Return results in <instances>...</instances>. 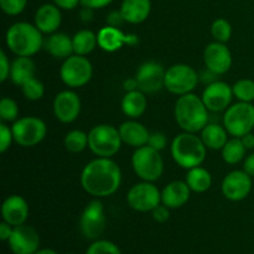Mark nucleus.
<instances>
[{
    "instance_id": "obj_1",
    "label": "nucleus",
    "mask_w": 254,
    "mask_h": 254,
    "mask_svg": "<svg viewBox=\"0 0 254 254\" xmlns=\"http://www.w3.org/2000/svg\"><path fill=\"white\" fill-rule=\"evenodd\" d=\"M122 170L111 158H97L89 161L81 174V185L93 197H108L118 191Z\"/></svg>"
},
{
    "instance_id": "obj_2",
    "label": "nucleus",
    "mask_w": 254,
    "mask_h": 254,
    "mask_svg": "<svg viewBox=\"0 0 254 254\" xmlns=\"http://www.w3.org/2000/svg\"><path fill=\"white\" fill-rule=\"evenodd\" d=\"M176 123L184 131L198 133L210 122V111L206 108L202 98L193 93L180 96L174 108Z\"/></svg>"
},
{
    "instance_id": "obj_3",
    "label": "nucleus",
    "mask_w": 254,
    "mask_h": 254,
    "mask_svg": "<svg viewBox=\"0 0 254 254\" xmlns=\"http://www.w3.org/2000/svg\"><path fill=\"white\" fill-rule=\"evenodd\" d=\"M6 46L16 56L31 57L44 47L42 32L30 22H15L5 35Z\"/></svg>"
},
{
    "instance_id": "obj_4",
    "label": "nucleus",
    "mask_w": 254,
    "mask_h": 254,
    "mask_svg": "<svg viewBox=\"0 0 254 254\" xmlns=\"http://www.w3.org/2000/svg\"><path fill=\"white\" fill-rule=\"evenodd\" d=\"M170 150L175 163L181 168L190 170L196 166H201L205 161L207 148L201 136L196 135V133L184 131L178 134L171 141Z\"/></svg>"
},
{
    "instance_id": "obj_5",
    "label": "nucleus",
    "mask_w": 254,
    "mask_h": 254,
    "mask_svg": "<svg viewBox=\"0 0 254 254\" xmlns=\"http://www.w3.org/2000/svg\"><path fill=\"white\" fill-rule=\"evenodd\" d=\"M119 129L111 124H98L88 133V148L98 158H112L122 148Z\"/></svg>"
},
{
    "instance_id": "obj_6",
    "label": "nucleus",
    "mask_w": 254,
    "mask_h": 254,
    "mask_svg": "<svg viewBox=\"0 0 254 254\" xmlns=\"http://www.w3.org/2000/svg\"><path fill=\"white\" fill-rule=\"evenodd\" d=\"M131 166L136 176L143 181L159 180L164 174V160L160 151L150 148L149 145L136 148L131 156Z\"/></svg>"
},
{
    "instance_id": "obj_7",
    "label": "nucleus",
    "mask_w": 254,
    "mask_h": 254,
    "mask_svg": "<svg viewBox=\"0 0 254 254\" xmlns=\"http://www.w3.org/2000/svg\"><path fill=\"white\" fill-rule=\"evenodd\" d=\"M222 122L230 135L242 138L254 128V106L247 102L232 104L225 111Z\"/></svg>"
},
{
    "instance_id": "obj_8",
    "label": "nucleus",
    "mask_w": 254,
    "mask_h": 254,
    "mask_svg": "<svg viewBox=\"0 0 254 254\" xmlns=\"http://www.w3.org/2000/svg\"><path fill=\"white\" fill-rule=\"evenodd\" d=\"M93 76V66L86 56L73 54L64 60L60 68L62 82L69 88H79L91 81Z\"/></svg>"
},
{
    "instance_id": "obj_9",
    "label": "nucleus",
    "mask_w": 254,
    "mask_h": 254,
    "mask_svg": "<svg viewBox=\"0 0 254 254\" xmlns=\"http://www.w3.org/2000/svg\"><path fill=\"white\" fill-rule=\"evenodd\" d=\"M200 82V74L193 67L186 64H173L166 69L165 88L176 96L192 93Z\"/></svg>"
},
{
    "instance_id": "obj_10",
    "label": "nucleus",
    "mask_w": 254,
    "mask_h": 254,
    "mask_svg": "<svg viewBox=\"0 0 254 254\" xmlns=\"http://www.w3.org/2000/svg\"><path fill=\"white\" fill-rule=\"evenodd\" d=\"M11 130L15 143L24 148H31L44 140L47 127L37 117H22L12 123Z\"/></svg>"
},
{
    "instance_id": "obj_11",
    "label": "nucleus",
    "mask_w": 254,
    "mask_h": 254,
    "mask_svg": "<svg viewBox=\"0 0 254 254\" xmlns=\"http://www.w3.org/2000/svg\"><path fill=\"white\" fill-rule=\"evenodd\" d=\"M127 202L138 212H151L161 203V191L150 181H141L128 191Z\"/></svg>"
},
{
    "instance_id": "obj_12",
    "label": "nucleus",
    "mask_w": 254,
    "mask_h": 254,
    "mask_svg": "<svg viewBox=\"0 0 254 254\" xmlns=\"http://www.w3.org/2000/svg\"><path fill=\"white\" fill-rule=\"evenodd\" d=\"M79 228L87 240H99L106 230V213L99 200L89 201L79 217Z\"/></svg>"
},
{
    "instance_id": "obj_13",
    "label": "nucleus",
    "mask_w": 254,
    "mask_h": 254,
    "mask_svg": "<svg viewBox=\"0 0 254 254\" xmlns=\"http://www.w3.org/2000/svg\"><path fill=\"white\" fill-rule=\"evenodd\" d=\"M165 73L164 67L158 62L146 61L141 64L135 73L139 91L151 94L165 88Z\"/></svg>"
},
{
    "instance_id": "obj_14",
    "label": "nucleus",
    "mask_w": 254,
    "mask_h": 254,
    "mask_svg": "<svg viewBox=\"0 0 254 254\" xmlns=\"http://www.w3.org/2000/svg\"><path fill=\"white\" fill-rule=\"evenodd\" d=\"M233 97V89L230 84L223 81H216L206 86L201 98L210 113H220L231 106Z\"/></svg>"
},
{
    "instance_id": "obj_15",
    "label": "nucleus",
    "mask_w": 254,
    "mask_h": 254,
    "mask_svg": "<svg viewBox=\"0 0 254 254\" xmlns=\"http://www.w3.org/2000/svg\"><path fill=\"white\" fill-rule=\"evenodd\" d=\"M222 193L230 201H242L252 191V176L245 170H235L228 173L222 180Z\"/></svg>"
},
{
    "instance_id": "obj_16",
    "label": "nucleus",
    "mask_w": 254,
    "mask_h": 254,
    "mask_svg": "<svg viewBox=\"0 0 254 254\" xmlns=\"http://www.w3.org/2000/svg\"><path fill=\"white\" fill-rule=\"evenodd\" d=\"M81 99L71 89L61 91L54 99V114L61 123H73L81 113Z\"/></svg>"
},
{
    "instance_id": "obj_17",
    "label": "nucleus",
    "mask_w": 254,
    "mask_h": 254,
    "mask_svg": "<svg viewBox=\"0 0 254 254\" xmlns=\"http://www.w3.org/2000/svg\"><path fill=\"white\" fill-rule=\"evenodd\" d=\"M7 243L14 254H34L39 251L40 236L34 227L24 223L14 227Z\"/></svg>"
},
{
    "instance_id": "obj_18",
    "label": "nucleus",
    "mask_w": 254,
    "mask_h": 254,
    "mask_svg": "<svg viewBox=\"0 0 254 254\" xmlns=\"http://www.w3.org/2000/svg\"><path fill=\"white\" fill-rule=\"evenodd\" d=\"M205 67L217 76L225 74L232 66V54L223 42H211L203 51Z\"/></svg>"
},
{
    "instance_id": "obj_19",
    "label": "nucleus",
    "mask_w": 254,
    "mask_h": 254,
    "mask_svg": "<svg viewBox=\"0 0 254 254\" xmlns=\"http://www.w3.org/2000/svg\"><path fill=\"white\" fill-rule=\"evenodd\" d=\"M98 46L106 52H116L121 50L124 45L135 46L139 44V37L135 34H126L119 27L106 25L97 34Z\"/></svg>"
},
{
    "instance_id": "obj_20",
    "label": "nucleus",
    "mask_w": 254,
    "mask_h": 254,
    "mask_svg": "<svg viewBox=\"0 0 254 254\" xmlns=\"http://www.w3.org/2000/svg\"><path fill=\"white\" fill-rule=\"evenodd\" d=\"M29 203L22 196L10 195L4 200L1 206V216L5 222L11 226L24 225L29 217Z\"/></svg>"
},
{
    "instance_id": "obj_21",
    "label": "nucleus",
    "mask_w": 254,
    "mask_h": 254,
    "mask_svg": "<svg viewBox=\"0 0 254 254\" xmlns=\"http://www.w3.org/2000/svg\"><path fill=\"white\" fill-rule=\"evenodd\" d=\"M62 22L61 9L55 4H44L35 12V25L42 34L51 35Z\"/></svg>"
},
{
    "instance_id": "obj_22",
    "label": "nucleus",
    "mask_w": 254,
    "mask_h": 254,
    "mask_svg": "<svg viewBox=\"0 0 254 254\" xmlns=\"http://www.w3.org/2000/svg\"><path fill=\"white\" fill-rule=\"evenodd\" d=\"M191 196V189L186 181H171L161 191V203L170 210L180 208L188 203Z\"/></svg>"
},
{
    "instance_id": "obj_23",
    "label": "nucleus",
    "mask_w": 254,
    "mask_h": 254,
    "mask_svg": "<svg viewBox=\"0 0 254 254\" xmlns=\"http://www.w3.org/2000/svg\"><path fill=\"white\" fill-rule=\"evenodd\" d=\"M119 133H121L123 143L135 149L148 145L149 135H150L148 129L141 123L136 122L135 119H130V121L122 123L119 127Z\"/></svg>"
},
{
    "instance_id": "obj_24",
    "label": "nucleus",
    "mask_w": 254,
    "mask_h": 254,
    "mask_svg": "<svg viewBox=\"0 0 254 254\" xmlns=\"http://www.w3.org/2000/svg\"><path fill=\"white\" fill-rule=\"evenodd\" d=\"M44 49L51 55L52 57L59 60H66L72 56L73 51V42L72 37L64 32H54L50 35L44 42Z\"/></svg>"
},
{
    "instance_id": "obj_25",
    "label": "nucleus",
    "mask_w": 254,
    "mask_h": 254,
    "mask_svg": "<svg viewBox=\"0 0 254 254\" xmlns=\"http://www.w3.org/2000/svg\"><path fill=\"white\" fill-rule=\"evenodd\" d=\"M150 0H123L121 5V12L126 22L133 25L145 21L150 15Z\"/></svg>"
},
{
    "instance_id": "obj_26",
    "label": "nucleus",
    "mask_w": 254,
    "mask_h": 254,
    "mask_svg": "<svg viewBox=\"0 0 254 254\" xmlns=\"http://www.w3.org/2000/svg\"><path fill=\"white\" fill-rule=\"evenodd\" d=\"M35 72H36V64L31 57L16 56V59L11 62L10 79L14 84L21 87L27 81L34 78Z\"/></svg>"
},
{
    "instance_id": "obj_27",
    "label": "nucleus",
    "mask_w": 254,
    "mask_h": 254,
    "mask_svg": "<svg viewBox=\"0 0 254 254\" xmlns=\"http://www.w3.org/2000/svg\"><path fill=\"white\" fill-rule=\"evenodd\" d=\"M122 112L126 114L128 118L136 119L143 116L148 107V99L145 93L141 91L126 92L123 99H122Z\"/></svg>"
},
{
    "instance_id": "obj_28",
    "label": "nucleus",
    "mask_w": 254,
    "mask_h": 254,
    "mask_svg": "<svg viewBox=\"0 0 254 254\" xmlns=\"http://www.w3.org/2000/svg\"><path fill=\"white\" fill-rule=\"evenodd\" d=\"M200 133L206 148L211 150H222V148L228 141L227 129L225 128V126H221L218 123L208 122L207 126Z\"/></svg>"
},
{
    "instance_id": "obj_29",
    "label": "nucleus",
    "mask_w": 254,
    "mask_h": 254,
    "mask_svg": "<svg viewBox=\"0 0 254 254\" xmlns=\"http://www.w3.org/2000/svg\"><path fill=\"white\" fill-rule=\"evenodd\" d=\"M185 181L189 188L191 189V191L202 193L206 192L212 185V176H211L210 171L206 170L205 168L196 166V168L188 170Z\"/></svg>"
},
{
    "instance_id": "obj_30",
    "label": "nucleus",
    "mask_w": 254,
    "mask_h": 254,
    "mask_svg": "<svg viewBox=\"0 0 254 254\" xmlns=\"http://www.w3.org/2000/svg\"><path fill=\"white\" fill-rule=\"evenodd\" d=\"M73 42V51L76 55L87 56L98 46V37L91 30H79L72 37Z\"/></svg>"
},
{
    "instance_id": "obj_31",
    "label": "nucleus",
    "mask_w": 254,
    "mask_h": 254,
    "mask_svg": "<svg viewBox=\"0 0 254 254\" xmlns=\"http://www.w3.org/2000/svg\"><path fill=\"white\" fill-rule=\"evenodd\" d=\"M222 158L225 160L226 164H230V165H236L240 161L243 160V158L246 156V146L243 145L242 139L241 138H233L228 139V141L226 143V145L222 148Z\"/></svg>"
},
{
    "instance_id": "obj_32",
    "label": "nucleus",
    "mask_w": 254,
    "mask_h": 254,
    "mask_svg": "<svg viewBox=\"0 0 254 254\" xmlns=\"http://www.w3.org/2000/svg\"><path fill=\"white\" fill-rule=\"evenodd\" d=\"M64 146L69 153H81L88 148V134L79 129H73L68 131L64 136Z\"/></svg>"
},
{
    "instance_id": "obj_33",
    "label": "nucleus",
    "mask_w": 254,
    "mask_h": 254,
    "mask_svg": "<svg viewBox=\"0 0 254 254\" xmlns=\"http://www.w3.org/2000/svg\"><path fill=\"white\" fill-rule=\"evenodd\" d=\"M233 96L240 102L252 103L254 101V81L250 78H243L236 82L232 86Z\"/></svg>"
},
{
    "instance_id": "obj_34",
    "label": "nucleus",
    "mask_w": 254,
    "mask_h": 254,
    "mask_svg": "<svg viewBox=\"0 0 254 254\" xmlns=\"http://www.w3.org/2000/svg\"><path fill=\"white\" fill-rule=\"evenodd\" d=\"M0 118L4 123H14L19 119V107L14 99L4 97L0 101Z\"/></svg>"
},
{
    "instance_id": "obj_35",
    "label": "nucleus",
    "mask_w": 254,
    "mask_h": 254,
    "mask_svg": "<svg viewBox=\"0 0 254 254\" xmlns=\"http://www.w3.org/2000/svg\"><path fill=\"white\" fill-rule=\"evenodd\" d=\"M211 35L215 41L226 44L227 41H230L231 36H232V25L226 19L215 20L211 26Z\"/></svg>"
},
{
    "instance_id": "obj_36",
    "label": "nucleus",
    "mask_w": 254,
    "mask_h": 254,
    "mask_svg": "<svg viewBox=\"0 0 254 254\" xmlns=\"http://www.w3.org/2000/svg\"><path fill=\"white\" fill-rule=\"evenodd\" d=\"M21 91L25 98L29 99V101H40L45 94V86L40 79L34 77L25 84H22Z\"/></svg>"
},
{
    "instance_id": "obj_37",
    "label": "nucleus",
    "mask_w": 254,
    "mask_h": 254,
    "mask_svg": "<svg viewBox=\"0 0 254 254\" xmlns=\"http://www.w3.org/2000/svg\"><path fill=\"white\" fill-rule=\"evenodd\" d=\"M86 254H122V251L111 241L96 240L87 248Z\"/></svg>"
},
{
    "instance_id": "obj_38",
    "label": "nucleus",
    "mask_w": 254,
    "mask_h": 254,
    "mask_svg": "<svg viewBox=\"0 0 254 254\" xmlns=\"http://www.w3.org/2000/svg\"><path fill=\"white\" fill-rule=\"evenodd\" d=\"M26 4L27 0H0L1 10L10 16H16L21 14L26 7Z\"/></svg>"
},
{
    "instance_id": "obj_39",
    "label": "nucleus",
    "mask_w": 254,
    "mask_h": 254,
    "mask_svg": "<svg viewBox=\"0 0 254 254\" xmlns=\"http://www.w3.org/2000/svg\"><path fill=\"white\" fill-rule=\"evenodd\" d=\"M14 141V135H12L11 127H7L4 122L0 123V151L2 154L6 153L7 149L11 146Z\"/></svg>"
},
{
    "instance_id": "obj_40",
    "label": "nucleus",
    "mask_w": 254,
    "mask_h": 254,
    "mask_svg": "<svg viewBox=\"0 0 254 254\" xmlns=\"http://www.w3.org/2000/svg\"><path fill=\"white\" fill-rule=\"evenodd\" d=\"M148 145L150 148L155 149V150L161 151L168 145V138L161 131H154V133H150V135H149Z\"/></svg>"
},
{
    "instance_id": "obj_41",
    "label": "nucleus",
    "mask_w": 254,
    "mask_h": 254,
    "mask_svg": "<svg viewBox=\"0 0 254 254\" xmlns=\"http://www.w3.org/2000/svg\"><path fill=\"white\" fill-rule=\"evenodd\" d=\"M151 216H153L154 221L159 223H165L166 221L170 218V208L168 206L160 203L159 206H156L153 211H151Z\"/></svg>"
},
{
    "instance_id": "obj_42",
    "label": "nucleus",
    "mask_w": 254,
    "mask_h": 254,
    "mask_svg": "<svg viewBox=\"0 0 254 254\" xmlns=\"http://www.w3.org/2000/svg\"><path fill=\"white\" fill-rule=\"evenodd\" d=\"M10 69H11V64L7 59L5 51H0V81L5 82L10 78Z\"/></svg>"
},
{
    "instance_id": "obj_43",
    "label": "nucleus",
    "mask_w": 254,
    "mask_h": 254,
    "mask_svg": "<svg viewBox=\"0 0 254 254\" xmlns=\"http://www.w3.org/2000/svg\"><path fill=\"white\" fill-rule=\"evenodd\" d=\"M106 21H107V25H109V26L119 27L126 22V20H124L121 10H113V11H111L108 15H107Z\"/></svg>"
},
{
    "instance_id": "obj_44",
    "label": "nucleus",
    "mask_w": 254,
    "mask_h": 254,
    "mask_svg": "<svg viewBox=\"0 0 254 254\" xmlns=\"http://www.w3.org/2000/svg\"><path fill=\"white\" fill-rule=\"evenodd\" d=\"M113 0H81V5L84 7H89V9H103V7L108 6Z\"/></svg>"
},
{
    "instance_id": "obj_45",
    "label": "nucleus",
    "mask_w": 254,
    "mask_h": 254,
    "mask_svg": "<svg viewBox=\"0 0 254 254\" xmlns=\"http://www.w3.org/2000/svg\"><path fill=\"white\" fill-rule=\"evenodd\" d=\"M54 2L62 10H73L81 4V0H54Z\"/></svg>"
},
{
    "instance_id": "obj_46",
    "label": "nucleus",
    "mask_w": 254,
    "mask_h": 254,
    "mask_svg": "<svg viewBox=\"0 0 254 254\" xmlns=\"http://www.w3.org/2000/svg\"><path fill=\"white\" fill-rule=\"evenodd\" d=\"M200 81L202 82V83H205L206 86H208V84L217 81V74L213 73V72L210 71L208 68H206L205 71H202L200 73Z\"/></svg>"
},
{
    "instance_id": "obj_47",
    "label": "nucleus",
    "mask_w": 254,
    "mask_h": 254,
    "mask_svg": "<svg viewBox=\"0 0 254 254\" xmlns=\"http://www.w3.org/2000/svg\"><path fill=\"white\" fill-rule=\"evenodd\" d=\"M12 230H14V226H11L7 222H1L0 223V240L1 241H9L10 236H11Z\"/></svg>"
},
{
    "instance_id": "obj_48",
    "label": "nucleus",
    "mask_w": 254,
    "mask_h": 254,
    "mask_svg": "<svg viewBox=\"0 0 254 254\" xmlns=\"http://www.w3.org/2000/svg\"><path fill=\"white\" fill-rule=\"evenodd\" d=\"M243 170H245L248 175L254 176V153L246 158L245 164H243Z\"/></svg>"
},
{
    "instance_id": "obj_49",
    "label": "nucleus",
    "mask_w": 254,
    "mask_h": 254,
    "mask_svg": "<svg viewBox=\"0 0 254 254\" xmlns=\"http://www.w3.org/2000/svg\"><path fill=\"white\" fill-rule=\"evenodd\" d=\"M123 88L126 92H133V91H138L139 89V84L136 78H127L124 79L123 82Z\"/></svg>"
},
{
    "instance_id": "obj_50",
    "label": "nucleus",
    "mask_w": 254,
    "mask_h": 254,
    "mask_svg": "<svg viewBox=\"0 0 254 254\" xmlns=\"http://www.w3.org/2000/svg\"><path fill=\"white\" fill-rule=\"evenodd\" d=\"M79 17H81L82 21L89 22L93 19V9H89V7H84L79 11Z\"/></svg>"
},
{
    "instance_id": "obj_51",
    "label": "nucleus",
    "mask_w": 254,
    "mask_h": 254,
    "mask_svg": "<svg viewBox=\"0 0 254 254\" xmlns=\"http://www.w3.org/2000/svg\"><path fill=\"white\" fill-rule=\"evenodd\" d=\"M242 143L243 145L246 146V149H253L254 148V134H252V131L248 134H246V135H243L242 138Z\"/></svg>"
},
{
    "instance_id": "obj_52",
    "label": "nucleus",
    "mask_w": 254,
    "mask_h": 254,
    "mask_svg": "<svg viewBox=\"0 0 254 254\" xmlns=\"http://www.w3.org/2000/svg\"><path fill=\"white\" fill-rule=\"evenodd\" d=\"M34 254H59V253L54 250H50V248H44V250H39Z\"/></svg>"
},
{
    "instance_id": "obj_53",
    "label": "nucleus",
    "mask_w": 254,
    "mask_h": 254,
    "mask_svg": "<svg viewBox=\"0 0 254 254\" xmlns=\"http://www.w3.org/2000/svg\"><path fill=\"white\" fill-rule=\"evenodd\" d=\"M66 254H74V253H66Z\"/></svg>"
}]
</instances>
